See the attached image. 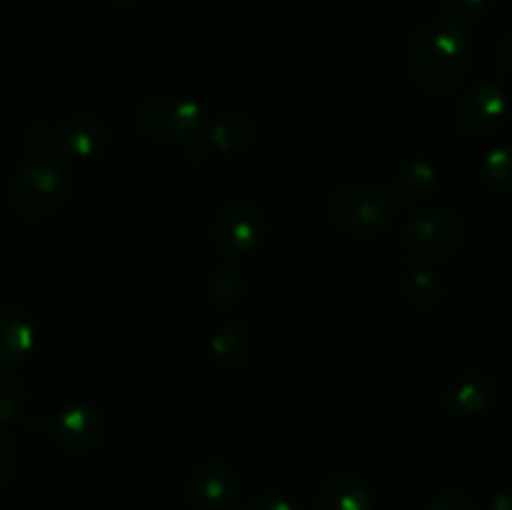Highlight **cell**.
<instances>
[{"mask_svg": "<svg viewBox=\"0 0 512 510\" xmlns=\"http://www.w3.org/2000/svg\"><path fill=\"white\" fill-rule=\"evenodd\" d=\"M465 225L448 208H425L403 228V250L415 263H440L463 248Z\"/></svg>", "mask_w": 512, "mask_h": 510, "instance_id": "277c9868", "label": "cell"}, {"mask_svg": "<svg viewBox=\"0 0 512 510\" xmlns=\"http://www.w3.org/2000/svg\"><path fill=\"white\" fill-rule=\"evenodd\" d=\"M255 140H258V128H255V123L248 115L238 113V110L223 113L210 125V143L223 155L240 153L248 145H253Z\"/></svg>", "mask_w": 512, "mask_h": 510, "instance_id": "2e32d148", "label": "cell"}, {"mask_svg": "<svg viewBox=\"0 0 512 510\" xmlns=\"http://www.w3.org/2000/svg\"><path fill=\"white\" fill-rule=\"evenodd\" d=\"M110 140V130L103 118L93 113L73 115L58 130V145L65 155L78 160L98 158Z\"/></svg>", "mask_w": 512, "mask_h": 510, "instance_id": "8fae6325", "label": "cell"}, {"mask_svg": "<svg viewBox=\"0 0 512 510\" xmlns=\"http://www.w3.org/2000/svg\"><path fill=\"white\" fill-rule=\"evenodd\" d=\"M483 173L490 188L503 195H512V143H503L490 150Z\"/></svg>", "mask_w": 512, "mask_h": 510, "instance_id": "d6986e66", "label": "cell"}, {"mask_svg": "<svg viewBox=\"0 0 512 510\" xmlns=\"http://www.w3.org/2000/svg\"><path fill=\"white\" fill-rule=\"evenodd\" d=\"M105 415L90 403H73L58 410L50 423V440L68 453H88L103 440Z\"/></svg>", "mask_w": 512, "mask_h": 510, "instance_id": "ba28073f", "label": "cell"}, {"mask_svg": "<svg viewBox=\"0 0 512 510\" xmlns=\"http://www.w3.org/2000/svg\"><path fill=\"white\" fill-rule=\"evenodd\" d=\"M140 133L158 143H188L203 123V108L185 95H153L135 115Z\"/></svg>", "mask_w": 512, "mask_h": 510, "instance_id": "5b68a950", "label": "cell"}, {"mask_svg": "<svg viewBox=\"0 0 512 510\" xmlns=\"http://www.w3.org/2000/svg\"><path fill=\"white\" fill-rule=\"evenodd\" d=\"M115 3H118L123 10H130L135 5V0H115Z\"/></svg>", "mask_w": 512, "mask_h": 510, "instance_id": "83f0119b", "label": "cell"}, {"mask_svg": "<svg viewBox=\"0 0 512 510\" xmlns=\"http://www.w3.org/2000/svg\"><path fill=\"white\" fill-rule=\"evenodd\" d=\"M53 135L55 133L45 123H33L28 130H25V143H28L33 150H38V153H43L45 145L53 143Z\"/></svg>", "mask_w": 512, "mask_h": 510, "instance_id": "484cf974", "label": "cell"}, {"mask_svg": "<svg viewBox=\"0 0 512 510\" xmlns=\"http://www.w3.org/2000/svg\"><path fill=\"white\" fill-rule=\"evenodd\" d=\"M28 395H25L23 383L13 375H0V428L23 415Z\"/></svg>", "mask_w": 512, "mask_h": 510, "instance_id": "ffe728a7", "label": "cell"}, {"mask_svg": "<svg viewBox=\"0 0 512 510\" xmlns=\"http://www.w3.org/2000/svg\"><path fill=\"white\" fill-rule=\"evenodd\" d=\"M210 355L218 360L225 368H243L250 358V350H253V338H250V330L243 320L230 318L210 335L208 340Z\"/></svg>", "mask_w": 512, "mask_h": 510, "instance_id": "5bb4252c", "label": "cell"}, {"mask_svg": "<svg viewBox=\"0 0 512 510\" xmlns=\"http://www.w3.org/2000/svg\"><path fill=\"white\" fill-rule=\"evenodd\" d=\"M498 0H445V15L448 18L468 23V20H480L495 8Z\"/></svg>", "mask_w": 512, "mask_h": 510, "instance_id": "44dd1931", "label": "cell"}, {"mask_svg": "<svg viewBox=\"0 0 512 510\" xmlns=\"http://www.w3.org/2000/svg\"><path fill=\"white\" fill-rule=\"evenodd\" d=\"M510 100L498 83H480L465 90L453 108V125L468 138H488L503 128Z\"/></svg>", "mask_w": 512, "mask_h": 510, "instance_id": "52a82bcc", "label": "cell"}, {"mask_svg": "<svg viewBox=\"0 0 512 510\" xmlns=\"http://www.w3.org/2000/svg\"><path fill=\"white\" fill-rule=\"evenodd\" d=\"M205 290H208V298L218 308H230V305H235L243 298L245 285L240 273H235L233 268H215L210 273L208 283H205Z\"/></svg>", "mask_w": 512, "mask_h": 510, "instance_id": "ac0fdd59", "label": "cell"}, {"mask_svg": "<svg viewBox=\"0 0 512 510\" xmlns=\"http://www.w3.org/2000/svg\"><path fill=\"white\" fill-rule=\"evenodd\" d=\"M35 348V330L28 315L15 308H0V370L23 365Z\"/></svg>", "mask_w": 512, "mask_h": 510, "instance_id": "7c38bea8", "label": "cell"}, {"mask_svg": "<svg viewBox=\"0 0 512 510\" xmlns=\"http://www.w3.org/2000/svg\"><path fill=\"white\" fill-rule=\"evenodd\" d=\"M10 203L23 218H53L70 195V173L63 160L48 153H35L10 178Z\"/></svg>", "mask_w": 512, "mask_h": 510, "instance_id": "7a4b0ae2", "label": "cell"}, {"mask_svg": "<svg viewBox=\"0 0 512 510\" xmlns=\"http://www.w3.org/2000/svg\"><path fill=\"white\" fill-rule=\"evenodd\" d=\"M428 510H478V505H475L473 498H468L465 493L450 490V493H440L438 498L430 503Z\"/></svg>", "mask_w": 512, "mask_h": 510, "instance_id": "cb8c5ba5", "label": "cell"}, {"mask_svg": "<svg viewBox=\"0 0 512 510\" xmlns=\"http://www.w3.org/2000/svg\"><path fill=\"white\" fill-rule=\"evenodd\" d=\"M15 465H18V445L8 430L0 428V485L10 480Z\"/></svg>", "mask_w": 512, "mask_h": 510, "instance_id": "7402d4cb", "label": "cell"}, {"mask_svg": "<svg viewBox=\"0 0 512 510\" xmlns=\"http://www.w3.org/2000/svg\"><path fill=\"white\" fill-rule=\"evenodd\" d=\"M268 235V218L248 200L225 205L213 223V245L225 258H248L263 245Z\"/></svg>", "mask_w": 512, "mask_h": 510, "instance_id": "8992f818", "label": "cell"}, {"mask_svg": "<svg viewBox=\"0 0 512 510\" xmlns=\"http://www.w3.org/2000/svg\"><path fill=\"white\" fill-rule=\"evenodd\" d=\"M243 510H303V508L280 493H263V495H255L253 500H248V503L243 505Z\"/></svg>", "mask_w": 512, "mask_h": 510, "instance_id": "603a6c76", "label": "cell"}, {"mask_svg": "<svg viewBox=\"0 0 512 510\" xmlns=\"http://www.w3.org/2000/svg\"><path fill=\"white\" fill-rule=\"evenodd\" d=\"M498 385L485 373H463L445 390V410L455 418H480L493 408Z\"/></svg>", "mask_w": 512, "mask_h": 510, "instance_id": "30bf717a", "label": "cell"}, {"mask_svg": "<svg viewBox=\"0 0 512 510\" xmlns=\"http://www.w3.org/2000/svg\"><path fill=\"white\" fill-rule=\"evenodd\" d=\"M318 510H375L373 495L355 475L338 473L323 480L315 498Z\"/></svg>", "mask_w": 512, "mask_h": 510, "instance_id": "4fadbf2b", "label": "cell"}, {"mask_svg": "<svg viewBox=\"0 0 512 510\" xmlns=\"http://www.w3.org/2000/svg\"><path fill=\"white\" fill-rule=\"evenodd\" d=\"M438 190V170L430 160H410L403 170L398 173L393 185L395 203L405 205H420Z\"/></svg>", "mask_w": 512, "mask_h": 510, "instance_id": "9a60e30c", "label": "cell"}, {"mask_svg": "<svg viewBox=\"0 0 512 510\" xmlns=\"http://www.w3.org/2000/svg\"><path fill=\"white\" fill-rule=\"evenodd\" d=\"M330 218L343 233L360 235H380L395 218V198L390 190L380 185L363 183H343L330 195Z\"/></svg>", "mask_w": 512, "mask_h": 510, "instance_id": "3957f363", "label": "cell"}, {"mask_svg": "<svg viewBox=\"0 0 512 510\" xmlns=\"http://www.w3.org/2000/svg\"><path fill=\"white\" fill-rule=\"evenodd\" d=\"M495 68L500 73H512V28L505 30L495 45Z\"/></svg>", "mask_w": 512, "mask_h": 510, "instance_id": "d4e9b609", "label": "cell"}, {"mask_svg": "<svg viewBox=\"0 0 512 510\" xmlns=\"http://www.w3.org/2000/svg\"><path fill=\"white\" fill-rule=\"evenodd\" d=\"M403 295L415 310H433L443 300V283L430 270L415 268L405 275Z\"/></svg>", "mask_w": 512, "mask_h": 510, "instance_id": "e0dca14e", "label": "cell"}, {"mask_svg": "<svg viewBox=\"0 0 512 510\" xmlns=\"http://www.w3.org/2000/svg\"><path fill=\"white\" fill-rule=\"evenodd\" d=\"M485 510H512V490H498L488 500V508Z\"/></svg>", "mask_w": 512, "mask_h": 510, "instance_id": "4316f807", "label": "cell"}, {"mask_svg": "<svg viewBox=\"0 0 512 510\" xmlns=\"http://www.w3.org/2000/svg\"><path fill=\"white\" fill-rule=\"evenodd\" d=\"M188 495L195 510H230L240 495L238 473L223 460H208L190 478Z\"/></svg>", "mask_w": 512, "mask_h": 510, "instance_id": "9c48e42d", "label": "cell"}, {"mask_svg": "<svg viewBox=\"0 0 512 510\" xmlns=\"http://www.w3.org/2000/svg\"><path fill=\"white\" fill-rule=\"evenodd\" d=\"M473 58L475 48L468 28L448 15L418 25L405 43L410 80L428 95L453 93L468 75Z\"/></svg>", "mask_w": 512, "mask_h": 510, "instance_id": "6da1fadb", "label": "cell"}]
</instances>
